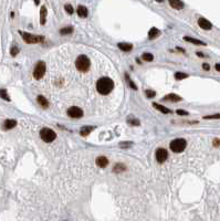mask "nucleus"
I'll return each instance as SVG.
<instances>
[{
    "label": "nucleus",
    "mask_w": 220,
    "mask_h": 221,
    "mask_svg": "<svg viewBox=\"0 0 220 221\" xmlns=\"http://www.w3.org/2000/svg\"><path fill=\"white\" fill-rule=\"evenodd\" d=\"M169 5L176 10H181L185 7V5H184L181 0H169Z\"/></svg>",
    "instance_id": "12"
},
{
    "label": "nucleus",
    "mask_w": 220,
    "mask_h": 221,
    "mask_svg": "<svg viewBox=\"0 0 220 221\" xmlns=\"http://www.w3.org/2000/svg\"><path fill=\"white\" fill-rule=\"evenodd\" d=\"M38 103L41 105V107H43V109H46L48 106H49V102H48V100H46V97L42 96V95H39L38 96Z\"/></svg>",
    "instance_id": "18"
},
{
    "label": "nucleus",
    "mask_w": 220,
    "mask_h": 221,
    "mask_svg": "<svg viewBox=\"0 0 220 221\" xmlns=\"http://www.w3.org/2000/svg\"><path fill=\"white\" fill-rule=\"evenodd\" d=\"M117 46H119V48L124 52H129L132 49H133V46H132L131 43H126V42H121V43H119Z\"/></svg>",
    "instance_id": "16"
},
{
    "label": "nucleus",
    "mask_w": 220,
    "mask_h": 221,
    "mask_svg": "<svg viewBox=\"0 0 220 221\" xmlns=\"http://www.w3.org/2000/svg\"><path fill=\"white\" fill-rule=\"evenodd\" d=\"M145 94H146V96L148 97V98H153V97L156 95L155 92L152 91V90H146V91H145Z\"/></svg>",
    "instance_id": "30"
},
{
    "label": "nucleus",
    "mask_w": 220,
    "mask_h": 221,
    "mask_svg": "<svg viewBox=\"0 0 220 221\" xmlns=\"http://www.w3.org/2000/svg\"><path fill=\"white\" fill-rule=\"evenodd\" d=\"M126 167L125 165H123V164H117L116 166H115V168H114V171H123V170H125Z\"/></svg>",
    "instance_id": "28"
},
{
    "label": "nucleus",
    "mask_w": 220,
    "mask_h": 221,
    "mask_svg": "<svg viewBox=\"0 0 220 221\" xmlns=\"http://www.w3.org/2000/svg\"><path fill=\"white\" fill-rule=\"evenodd\" d=\"M202 69H204V70H206V71H209V70H210V65H209L208 63H204V64H202Z\"/></svg>",
    "instance_id": "35"
},
{
    "label": "nucleus",
    "mask_w": 220,
    "mask_h": 221,
    "mask_svg": "<svg viewBox=\"0 0 220 221\" xmlns=\"http://www.w3.org/2000/svg\"><path fill=\"white\" fill-rule=\"evenodd\" d=\"M96 165H98L100 168H105V167L108 165V159L106 157H104V156H100V157L96 158V161H95Z\"/></svg>",
    "instance_id": "10"
},
{
    "label": "nucleus",
    "mask_w": 220,
    "mask_h": 221,
    "mask_svg": "<svg viewBox=\"0 0 220 221\" xmlns=\"http://www.w3.org/2000/svg\"><path fill=\"white\" fill-rule=\"evenodd\" d=\"M215 69L218 71V72H220V63H217L216 65H215Z\"/></svg>",
    "instance_id": "37"
},
{
    "label": "nucleus",
    "mask_w": 220,
    "mask_h": 221,
    "mask_svg": "<svg viewBox=\"0 0 220 221\" xmlns=\"http://www.w3.org/2000/svg\"><path fill=\"white\" fill-rule=\"evenodd\" d=\"M46 6L41 7V10H40V23L41 24H46Z\"/></svg>",
    "instance_id": "15"
},
{
    "label": "nucleus",
    "mask_w": 220,
    "mask_h": 221,
    "mask_svg": "<svg viewBox=\"0 0 220 221\" xmlns=\"http://www.w3.org/2000/svg\"><path fill=\"white\" fill-rule=\"evenodd\" d=\"M196 54L198 55V57H200V58H204V57H205V54H204V53H201V52H197Z\"/></svg>",
    "instance_id": "38"
},
{
    "label": "nucleus",
    "mask_w": 220,
    "mask_h": 221,
    "mask_svg": "<svg viewBox=\"0 0 220 221\" xmlns=\"http://www.w3.org/2000/svg\"><path fill=\"white\" fill-rule=\"evenodd\" d=\"M77 15H79V17H81V18H86L88 17V9H86L84 6H79L77 7Z\"/></svg>",
    "instance_id": "17"
},
{
    "label": "nucleus",
    "mask_w": 220,
    "mask_h": 221,
    "mask_svg": "<svg viewBox=\"0 0 220 221\" xmlns=\"http://www.w3.org/2000/svg\"><path fill=\"white\" fill-rule=\"evenodd\" d=\"M10 53H11V55H12V57H15V55L19 53V49L17 48V47H12V48H11V50H10Z\"/></svg>",
    "instance_id": "32"
},
{
    "label": "nucleus",
    "mask_w": 220,
    "mask_h": 221,
    "mask_svg": "<svg viewBox=\"0 0 220 221\" xmlns=\"http://www.w3.org/2000/svg\"><path fill=\"white\" fill-rule=\"evenodd\" d=\"M92 130H94V126H83L80 130V134L82 136H86V135H89L91 133Z\"/></svg>",
    "instance_id": "19"
},
{
    "label": "nucleus",
    "mask_w": 220,
    "mask_h": 221,
    "mask_svg": "<svg viewBox=\"0 0 220 221\" xmlns=\"http://www.w3.org/2000/svg\"><path fill=\"white\" fill-rule=\"evenodd\" d=\"M125 80H126V83H127V85H129L132 90H137V86L135 85L134 82L132 81V79L129 76V74H125Z\"/></svg>",
    "instance_id": "22"
},
{
    "label": "nucleus",
    "mask_w": 220,
    "mask_h": 221,
    "mask_svg": "<svg viewBox=\"0 0 220 221\" xmlns=\"http://www.w3.org/2000/svg\"><path fill=\"white\" fill-rule=\"evenodd\" d=\"M67 115L72 118H81V117H83L84 113H83L82 109H80V107H77V106H72V107H70V109H67Z\"/></svg>",
    "instance_id": "7"
},
{
    "label": "nucleus",
    "mask_w": 220,
    "mask_h": 221,
    "mask_svg": "<svg viewBox=\"0 0 220 221\" xmlns=\"http://www.w3.org/2000/svg\"><path fill=\"white\" fill-rule=\"evenodd\" d=\"M15 125H17V121L15 119H6L3 123V129H11V128L15 127Z\"/></svg>",
    "instance_id": "13"
},
{
    "label": "nucleus",
    "mask_w": 220,
    "mask_h": 221,
    "mask_svg": "<svg viewBox=\"0 0 220 221\" xmlns=\"http://www.w3.org/2000/svg\"><path fill=\"white\" fill-rule=\"evenodd\" d=\"M198 26L204 30H210L212 28V23L210 21H208L205 18H199L198 19Z\"/></svg>",
    "instance_id": "9"
},
{
    "label": "nucleus",
    "mask_w": 220,
    "mask_h": 221,
    "mask_svg": "<svg viewBox=\"0 0 220 221\" xmlns=\"http://www.w3.org/2000/svg\"><path fill=\"white\" fill-rule=\"evenodd\" d=\"M0 97L6 101H10L9 95H8V93H7V91L5 88H1V90H0Z\"/></svg>",
    "instance_id": "26"
},
{
    "label": "nucleus",
    "mask_w": 220,
    "mask_h": 221,
    "mask_svg": "<svg viewBox=\"0 0 220 221\" xmlns=\"http://www.w3.org/2000/svg\"><path fill=\"white\" fill-rule=\"evenodd\" d=\"M178 115H184V116H187L188 115V112L186 111H183V109H177V112H176Z\"/></svg>",
    "instance_id": "33"
},
{
    "label": "nucleus",
    "mask_w": 220,
    "mask_h": 221,
    "mask_svg": "<svg viewBox=\"0 0 220 221\" xmlns=\"http://www.w3.org/2000/svg\"><path fill=\"white\" fill-rule=\"evenodd\" d=\"M19 33L21 34L23 41H25L26 43H28V44H36V43H41V42H43V40H44V36H43L31 34V33H28V32H22V31H19Z\"/></svg>",
    "instance_id": "3"
},
{
    "label": "nucleus",
    "mask_w": 220,
    "mask_h": 221,
    "mask_svg": "<svg viewBox=\"0 0 220 221\" xmlns=\"http://www.w3.org/2000/svg\"><path fill=\"white\" fill-rule=\"evenodd\" d=\"M159 34H160V31H159L158 29L152 28L150 30V32H148V38H150V40H153V39H155V38H157Z\"/></svg>",
    "instance_id": "20"
},
{
    "label": "nucleus",
    "mask_w": 220,
    "mask_h": 221,
    "mask_svg": "<svg viewBox=\"0 0 220 221\" xmlns=\"http://www.w3.org/2000/svg\"><path fill=\"white\" fill-rule=\"evenodd\" d=\"M72 32H73V28L72 27H64L60 30V33L63 34V36H65V34H71Z\"/></svg>",
    "instance_id": "24"
},
{
    "label": "nucleus",
    "mask_w": 220,
    "mask_h": 221,
    "mask_svg": "<svg viewBox=\"0 0 220 221\" xmlns=\"http://www.w3.org/2000/svg\"><path fill=\"white\" fill-rule=\"evenodd\" d=\"M155 1H157V2H163L164 0H155Z\"/></svg>",
    "instance_id": "40"
},
{
    "label": "nucleus",
    "mask_w": 220,
    "mask_h": 221,
    "mask_svg": "<svg viewBox=\"0 0 220 221\" xmlns=\"http://www.w3.org/2000/svg\"><path fill=\"white\" fill-rule=\"evenodd\" d=\"M64 9H65V11L69 13V15H72L74 12V10H73V7L71 6V5H65L64 6Z\"/></svg>",
    "instance_id": "31"
},
{
    "label": "nucleus",
    "mask_w": 220,
    "mask_h": 221,
    "mask_svg": "<svg viewBox=\"0 0 220 221\" xmlns=\"http://www.w3.org/2000/svg\"><path fill=\"white\" fill-rule=\"evenodd\" d=\"M127 123H129V125H133V126H138V125L141 124L137 118L133 117V116H129V117L127 118Z\"/></svg>",
    "instance_id": "23"
},
{
    "label": "nucleus",
    "mask_w": 220,
    "mask_h": 221,
    "mask_svg": "<svg viewBox=\"0 0 220 221\" xmlns=\"http://www.w3.org/2000/svg\"><path fill=\"white\" fill-rule=\"evenodd\" d=\"M114 88V82L110 78H102L96 83V90L102 95H107L112 92Z\"/></svg>",
    "instance_id": "1"
},
{
    "label": "nucleus",
    "mask_w": 220,
    "mask_h": 221,
    "mask_svg": "<svg viewBox=\"0 0 220 221\" xmlns=\"http://www.w3.org/2000/svg\"><path fill=\"white\" fill-rule=\"evenodd\" d=\"M220 145V140H214V146L215 147H217V146Z\"/></svg>",
    "instance_id": "36"
},
{
    "label": "nucleus",
    "mask_w": 220,
    "mask_h": 221,
    "mask_svg": "<svg viewBox=\"0 0 220 221\" xmlns=\"http://www.w3.org/2000/svg\"><path fill=\"white\" fill-rule=\"evenodd\" d=\"M143 60L146 62H152L154 60V55L152 53H144L143 54Z\"/></svg>",
    "instance_id": "27"
},
{
    "label": "nucleus",
    "mask_w": 220,
    "mask_h": 221,
    "mask_svg": "<svg viewBox=\"0 0 220 221\" xmlns=\"http://www.w3.org/2000/svg\"><path fill=\"white\" fill-rule=\"evenodd\" d=\"M44 73H46V63L42 62V61H40L38 62V64L36 65L33 70V76L36 80H41L44 75Z\"/></svg>",
    "instance_id": "6"
},
{
    "label": "nucleus",
    "mask_w": 220,
    "mask_h": 221,
    "mask_svg": "<svg viewBox=\"0 0 220 221\" xmlns=\"http://www.w3.org/2000/svg\"><path fill=\"white\" fill-rule=\"evenodd\" d=\"M184 40L187 41V42L193 43L195 46H206V43L204 42V41H200V40H198V39H194V38H190V36H185Z\"/></svg>",
    "instance_id": "14"
},
{
    "label": "nucleus",
    "mask_w": 220,
    "mask_h": 221,
    "mask_svg": "<svg viewBox=\"0 0 220 221\" xmlns=\"http://www.w3.org/2000/svg\"><path fill=\"white\" fill-rule=\"evenodd\" d=\"M188 78V74L186 73H183V72H176L175 73V79L177 80V81H180V80H184Z\"/></svg>",
    "instance_id": "25"
},
{
    "label": "nucleus",
    "mask_w": 220,
    "mask_h": 221,
    "mask_svg": "<svg viewBox=\"0 0 220 221\" xmlns=\"http://www.w3.org/2000/svg\"><path fill=\"white\" fill-rule=\"evenodd\" d=\"M153 106L155 107L156 109H158L159 112L164 113V114H169L170 113V111H169L168 109H166L165 106L160 105V104H157V103H153Z\"/></svg>",
    "instance_id": "21"
},
{
    "label": "nucleus",
    "mask_w": 220,
    "mask_h": 221,
    "mask_svg": "<svg viewBox=\"0 0 220 221\" xmlns=\"http://www.w3.org/2000/svg\"><path fill=\"white\" fill-rule=\"evenodd\" d=\"M155 156H156V161H158L159 164H162L168 158V153H167V150L165 148H158L156 150Z\"/></svg>",
    "instance_id": "8"
},
{
    "label": "nucleus",
    "mask_w": 220,
    "mask_h": 221,
    "mask_svg": "<svg viewBox=\"0 0 220 221\" xmlns=\"http://www.w3.org/2000/svg\"><path fill=\"white\" fill-rule=\"evenodd\" d=\"M40 138L46 143H52L57 138V134L53 129L48 127H44L40 130Z\"/></svg>",
    "instance_id": "5"
},
{
    "label": "nucleus",
    "mask_w": 220,
    "mask_h": 221,
    "mask_svg": "<svg viewBox=\"0 0 220 221\" xmlns=\"http://www.w3.org/2000/svg\"><path fill=\"white\" fill-rule=\"evenodd\" d=\"M204 119H220V114H214V115L204 116Z\"/></svg>",
    "instance_id": "29"
},
{
    "label": "nucleus",
    "mask_w": 220,
    "mask_h": 221,
    "mask_svg": "<svg viewBox=\"0 0 220 221\" xmlns=\"http://www.w3.org/2000/svg\"><path fill=\"white\" fill-rule=\"evenodd\" d=\"M119 146H121V147H129V146H131V143L123 142V143H121V144H119Z\"/></svg>",
    "instance_id": "34"
},
{
    "label": "nucleus",
    "mask_w": 220,
    "mask_h": 221,
    "mask_svg": "<svg viewBox=\"0 0 220 221\" xmlns=\"http://www.w3.org/2000/svg\"><path fill=\"white\" fill-rule=\"evenodd\" d=\"M186 146H187V142L184 138H176V140H171L170 144H169V147H170L171 151L177 153V154L185 150Z\"/></svg>",
    "instance_id": "4"
},
{
    "label": "nucleus",
    "mask_w": 220,
    "mask_h": 221,
    "mask_svg": "<svg viewBox=\"0 0 220 221\" xmlns=\"http://www.w3.org/2000/svg\"><path fill=\"white\" fill-rule=\"evenodd\" d=\"M34 2H36V5H39V0H34Z\"/></svg>",
    "instance_id": "39"
},
{
    "label": "nucleus",
    "mask_w": 220,
    "mask_h": 221,
    "mask_svg": "<svg viewBox=\"0 0 220 221\" xmlns=\"http://www.w3.org/2000/svg\"><path fill=\"white\" fill-rule=\"evenodd\" d=\"M75 67L80 72H88L91 67V61L86 55H80L75 60Z\"/></svg>",
    "instance_id": "2"
},
{
    "label": "nucleus",
    "mask_w": 220,
    "mask_h": 221,
    "mask_svg": "<svg viewBox=\"0 0 220 221\" xmlns=\"http://www.w3.org/2000/svg\"><path fill=\"white\" fill-rule=\"evenodd\" d=\"M163 100L164 101H169V102H180L183 98H181L179 95L177 94H168V95H166V96L163 97Z\"/></svg>",
    "instance_id": "11"
}]
</instances>
